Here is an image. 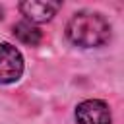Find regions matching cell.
<instances>
[{
  "mask_svg": "<svg viewBox=\"0 0 124 124\" xmlns=\"http://www.w3.org/2000/svg\"><path fill=\"white\" fill-rule=\"evenodd\" d=\"M58 8H60V2L25 0V2L19 4V12H21L31 23H45V21H50Z\"/></svg>",
  "mask_w": 124,
  "mask_h": 124,
  "instance_id": "obj_4",
  "label": "cell"
},
{
  "mask_svg": "<svg viewBox=\"0 0 124 124\" xmlns=\"http://www.w3.org/2000/svg\"><path fill=\"white\" fill-rule=\"evenodd\" d=\"M21 74H23L21 52L10 43H0V83L17 81Z\"/></svg>",
  "mask_w": 124,
  "mask_h": 124,
  "instance_id": "obj_2",
  "label": "cell"
},
{
  "mask_svg": "<svg viewBox=\"0 0 124 124\" xmlns=\"http://www.w3.org/2000/svg\"><path fill=\"white\" fill-rule=\"evenodd\" d=\"M76 122L78 124H110L108 105L99 99H87L79 103L76 108Z\"/></svg>",
  "mask_w": 124,
  "mask_h": 124,
  "instance_id": "obj_3",
  "label": "cell"
},
{
  "mask_svg": "<svg viewBox=\"0 0 124 124\" xmlns=\"http://www.w3.org/2000/svg\"><path fill=\"white\" fill-rule=\"evenodd\" d=\"M68 39L83 48L101 46L110 37V25L108 21L95 12H78L72 16V19L66 25Z\"/></svg>",
  "mask_w": 124,
  "mask_h": 124,
  "instance_id": "obj_1",
  "label": "cell"
},
{
  "mask_svg": "<svg viewBox=\"0 0 124 124\" xmlns=\"http://www.w3.org/2000/svg\"><path fill=\"white\" fill-rule=\"evenodd\" d=\"M14 35H16L17 41H21L23 45H29V46H37L43 39V33L33 23H27V21L16 23L14 25Z\"/></svg>",
  "mask_w": 124,
  "mask_h": 124,
  "instance_id": "obj_5",
  "label": "cell"
},
{
  "mask_svg": "<svg viewBox=\"0 0 124 124\" xmlns=\"http://www.w3.org/2000/svg\"><path fill=\"white\" fill-rule=\"evenodd\" d=\"M2 14H4V12H2V8H0V19H2V17H4V16H2Z\"/></svg>",
  "mask_w": 124,
  "mask_h": 124,
  "instance_id": "obj_6",
  "label": "cell"
}]
</instances>
